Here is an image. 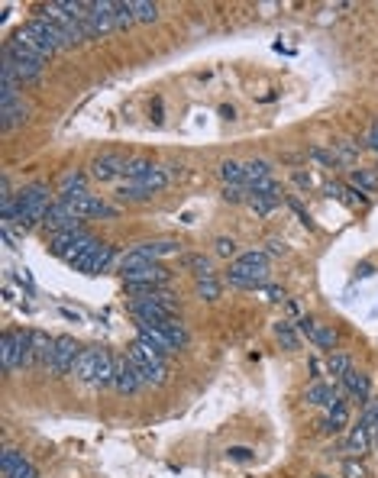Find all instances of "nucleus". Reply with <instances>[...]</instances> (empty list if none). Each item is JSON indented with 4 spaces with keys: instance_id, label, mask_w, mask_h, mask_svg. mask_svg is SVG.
Listing matches in <instances>:
<instances>
[{
    "instance_id": "obj_1",
    "label": "nucleus",
    "mask_w": 378,
    "mask_h": 478,
    "mask_svg": "<svg viewBox=\"0 0 378 478\" xmlns=\"http://www.w3.org/2000/svg\"><path fill=\"white\" fill-rule=\"evenodd\" d=\"M52 191H49V185H29V188H23L17 194V210H13V223L19 226V230H29V226H36L46 220L49 207H52Z\"/></svg>"
},
{
    "instance_id": "obj_2",
    "label": "nucleus",
    "mask_w": 378,
    "mask_h": 478,
    "mask_svg": "<svg viewBox=\"0 0 378 478\" xmlns=\"http://www.w3.org/2000/svg\"><path fill=\"white\" fill-rule=\"evenodd\" d=\"M268 278V255L265 253H243L237 262L230 265V284L233 288H249L259 291Z\"/></svg>"
},
{
    "instance_id": "obj_3",
    "label": "nucleus",
    "mask_w": 378,
    "mask_h": 478,
    "mask_svg": "<svg viewBox=\"0 0 378 478\" xmlns=\"http://www.w3.org/2000/svg\"><path fill=\"white\" fill-rule=\"evenodd\" d=\"M0 366L3 372L29 368V330H7L0 336Z\"/></svg>"
},
{
    "instance_id": "obj_4",
    "label": "nucleus",
    "mask_w": 378,
    "mask_h": 478,
    "mask_svg": "<svg viewBox=\"0 0 378 478\" xmlns=\"http://www.w3.org/2000/svg\"><path fill=\"white\" fill-rule=\"evenodd\" d=\"M97 239L87 230H81V226H75V230H65V233H55L52 236V255H58V259H65V262H75V259H81V255L94 246Z\"/></svg>"
},
{
    "instance_id": "obj_5",
    "label": "nucleus",
    "mask_w": 378,
    "mask_h": 478,
    "mask_svg": "<svg viewBox=\"0 0 378 478\" xmlns=\"http://www.w3.org/2000/svg\"><path fill=\"white\" fill-rule=\"evenodd\" d=\"M123 275V284L130 294H139V291H149V288H162V284L169 282V268L159 262H142L136 265V268H130V272H120Z\"/></svg>"
},
{
    "instance_id": "obj_6",
    "label": "nucleus",
    "mask_w": 378,
    "mask_h": 478,
    "mask_svg": "<svg viewBox=\"0 0 378 478\" xmlns=\"http://www.w3.org/2000/svg\"><path fill=\"white\" fill-rule=\"evenodd\" d=\"M3 56L13 62V71H17V81L19 85H26V81H36L39 75H42V58H36L33 52H26V49H19L17 42H7V49H3Z\"/></svg>"
},
{
    "instance_id": "obj_7",
    "label": "nucleus",
    "mask_w": 378,
    "mask_h": 478,
    "mask_svg": "<svg viewBox=\"0 0 378 478\" xmlns=\"http://www.w3.org/2000/svg\"><path fill=\"white\" fill-rule=\"evenodd\" d=\"M114 259H117L114 246L94 243L85 255H81V259H75V262H71V268H75V272H81V275H101V272H107V268L114 265Z\"/></svg>"
},
{
    "instance_id": "obj_8",
    "label": "nucleus",
    "mask_w": 378,
    "mask_h": 478,
    "mask_svg": "<svg viewBox=\"0 0 378 478\" xmlns=\"http://www.w3.org/2000/svg\"><path fill=\"white\" fill-rule=\"evenodd\" d=\"M114 0H94L91 3V17L81 23L85 26V39H101V36H107L110 29H117L114 26Z\"/></svg>"
},
{
    "instance_id": "obj_9",
    "label": "nucleus",
    "mask_w": 378,
    "mask_h": 478,
    "mask_svg": "<svg viewBox=\"0 0 378 478\" xmlns=\"http://www.w3.org/2000/svg\"><path fill=\"white\" fill-rule=\"evenodd\" d=\"M81 356V346L75 343V336H58L55 339V349H52V362H49V375H68L75 372V362Z\"/></svg>"
},
{
    "instance_id": "obj_10",
    "label": "nucleus",
    "mask_w": 378,
    "mask_h": 478,
    "mask_svg": "<svg viewBox=\"0 0 378 478\" xmlns=\"http://www.w3.org/2000/svg\"><path fill=\"white\" fill-rule=\"evenodd\" d=\"M126 307H130V314L136 320H142V323H162V320L171 317V307L159 304V300L149 298V294H132V300Z\"/></svg>"
},
{
    "instance_id": "obj_11",
    "label": "nucleus",
    "mask_w": 378,
    "mask_h": 478,
    "mask_svg": "<svg viewBox=\"0 0 378 478\" xmlns=\"http://www.w3.org/2000/svg\"><path fill=\"white\" fill-rule=\"evenodd\" d=\"M42 17L52 19V23H55V26L62 29V33H65L75 46H78V42H85V26H81V23H78V19L71 17L65 7H62V3H46V7H42Z\"/></svg>"
},
{
    "instance_id": "obj_12",
    "label": "nucleus",
    "mask_w": 378,
    "mask_h": 478,
    "mask_svg": "<svg viewBox=\"0 0 378 478\" xmlns=\"http://www.w3.org/2000/svg\"><path fill=\"white\" fill-rule=\"evenodd\" d=\"M126 165H130V159L117 155V152H104V155H97V159L91 162V178L117 181L120 175H126Z\"/></svg>"
},
{
    "instance_id": "obj_13",
    "label": "nucleus",
    "mask_w": 378,
    "mask_h": 478,
    "mask_svg": "<svg viewBox=\"0 0 378 478\" xmlns=\"http://www.w3.org/2000/svg\"><path fill=\"white\" fill-rule=\"evenodd\" d=\"M78 220H81V216L68 207V200H55V204L49 207V214H46V220H42V226L52 230V236H55V233H65V230H75Z\"/></svg>"
},
{
    "instance_id": "obj_14",
    "label": "nucleus",
    "mask_w": 378,
    "mask_h": 478,
    "mask_svg": "<svg viewBox=\"0 0 378 478\" xmlns=\"http://www.w3.org/2000/svg\"><path fill=\"white\" fill-rule=\"evenodd\" d=\"M298 330H301L304 336L311 339L313 346H320V349H336V343H340V333L333 327H323V323H317V320H311V317H304V320H298Z\"/></svg>"
},
{
    "instance_id": "obj_15",
    "label": "nucleus",
    "mask_w": 378,
    "mask_h": 478,
    "mask_svg": "<svg viewBox=\"0 0 378 478\" xmlns=\"http://www.w3.org/2000/svg\"><path fill=\"white\" fill-rule=\"evenodd\" d=\"M52 349H55V339H49V333L29 330V368H49Z\"/></svg>"
},
{
    "instance_id": "obj_16",
    "label": "nucleus",
    "mask_w": 378,
    "mask_h": 478,
    "mask_svg": "<svg viewBox=\"0 0 378 478\" xmlns=\"http://www.w3.org/2000/svg\"><path fill=\"white\" fill-rule=\"evenodd\" d=\"M126 359H130L136 368H149V366H162L165 362V352L159 346H152L149 339H136L130 349H126Z\"/></svg>"
},
{
    "instance_id": "obj_17",
    "label": "nucleus",
    "mask_w": 378,
    "mask_h": 478,
    "mask_svg": "<svg viewBox=\"0 0 378 478\" xmlns=\"http://www.w3.org/2000/svg\"><path fill=\"white\" fill-rule=\"evenodd\" d=\"M68 207H71V210H75L81 220H85V216H114L117 214L114 207H107L101 197H97V194H87V191H85V194L68 197Z\"/></svg>"
},
{
    "instance_id": "obj_18",
    "label": "nucleus",
    "mask_w": 378,
    "mask_h": 478,
    "mask_svg": "<svg viewBox=\"0 0 378 478\" xmlns=\"http://www.w3.org/2000/svg\"><path fill=\"white\" fill-rule=\"evenodd\" d=\"M26 26L33 29L36 36H42V39H46V42H49V46H52V49H71V46H75V42H71V39H68L65 33H62V29H58L55 23H52V19H46V17L29 19Z\"/></svg>"
},
{
    "instance_id": "obj_19",
    "label": "nucleus",
    "mask_w": 378,
    "mask_h": 478,
    "mask_svg": "<svg viewBox=\"0 0 378 478\" xmlns=\"http://www.w3.org/2000/svg\"><path fill=\"white\" fill-rule=\"evenodd\" d=\"M10 42H17L19 49H26V52H33V56L42 58V62H46V58L52 56V52H58V49H52L42 36H36V33H33L29 26H19L17 33H13V39H10Z\"/></svg>"
},
{
    "instance_id": "obj_20",
    "label": "nucleus",
    "mask_w": 378,
    "mask_h": 478,
    "mask_svg": "<svg viewBox=\"0 0 378 478\" xmlns=\"http://www.w3.org/2000/svg\"><path fill=\"white\" fill-rule=\"evenodd\" d=\"M307 404H317V407H340V404H346L343 401V394H340V388H333V384H323V382H313L311 388H307Z\"/></svg>"
},
{
    "instance_id": "obj_21",
    "label": "nucleus",
    "mask_w": 378,
    "mask_h": 478,
    "mask_svg": "<svg viewBox=\"0 0 378 478\" xmlns=\"http://www.w3.org/2000/svg\"><path fill=\"white\" fill-rule=\"evenodd\" d=\"M101 356H104V349L101 346L81 349V356H78V362H75V378H81V382H94L97 366H101Z\"/></svg>"
},
{
    "instance_id": "obj_22",
    "label": "nucleus",
    "mask_w": 378,
    "mask_h": 478,
    "mask_svg": "<svg viewBox=\"0 0 378 478\" xmlns=\"http://www.w3.org/2000/svg\"><path fill=\"white\" fill-rule=\"evenodd\" d=\"M136 253L149 262H159V259H169V255H178L181 253V243L178 239H155V243H139Z\"/></svg>"
},
{
    "instance_id": "obj_23",
    "label": "nucleus",
    "mask_w": 378,
    "mask_h": 478,
    "mask_svg": "<svg viewBox=\"0 0 378 478\" xmlns=\"http://www.w3.org/2000/svg\"><path fill=\"white\" fill-rule=\"evenodd\" d=\"M142 384V378H139V368L132 366L130 359H123V362H117V378H114V388L120 394H132L136 388Z\"/></svg>"
},
{
    "instance_id": "obj_24",
    "label": "nucleus",
    "mask_w": 378,
    "mask_h": 478,
    "mask_svg": "<svg viewBox=\"0 0 378 478\" xmlns=\"http://www.w3.org/2000/svg\"><path fill=\"white\" fill-rule=\"evenodd\" d=\"M0 126L3 130H13V126H19V123H26L29 120V103H23V101H13V103H7V107H0Z\"/></svg>"
},
{
    "instance_id": "obj_25",
    "label": "nucleus",
    "mask_w": 378,
    "mask_h": 478,
    "mask_svg": "<svg viewBox=\"0 0 378 478\" xmlns=\"http://www.w3.org/2000/svg\"><path fill=\"white\" fill-rule=\"evenodd\" d=\"M85 171H65L62 175V181H58V194H62V200H68V197H75V194H85Z\"/></svg>"
},
{
    "instance_id": "obj_26",
    "label": "nucleus",
    "mask_w": 378,
    "mask_h": 478,
    "mask_svg": "<svg viewBox=\"0 0 378 478\" xmlns=\"http://www.w3.org/2000/svg\"><path fill=\"white\" fill-rule=\"evenodd\" d=\"M159 327H162V333H165V336H169L171 349H184V346H188V330H184V323H181L178 317H169V320H162Z\"/></svg>"
},
{
    "instance_id": "obj_27",
    "label": "nucleus",
    "mask_w": 378,
    "mask_h": 478,
    "mask_svg": "<svg viewBox=\"0 0 378 478\" xmlns=\"http://www.w3.org/2000/svg\"><path fill=\"white\" fill-rule=\"evenodd\" d=\"M340 382H343V388H346L352 398H359V401H366V398H369V375H362V372H356V368H352V372H346Z\"/></svg>"
},
{
    "instance_id": "obj_28",
    "label": "nucleus",
    "mask_w": 378,
    "mask_h": 478,
    "mask_svg": "<svg viewBox=\"0 0 378 478\" xmlns=\"http://www.w3.org/2000/svg\"><path fill=\"white\" fill-rule=\"evenodd\" d=\"M114 378H117V362H114V356L104 349V356H101V366H97V375H94V382L91 384H97V388H107V384H114Z\"/></svg>"
},
{
    "instance_id": "obj_29",
    "label": "nucleus",
    "mask_w": 378,
    "mask_h": 478,
    "mask_svg": "<svg viewBox=\"0 0 378 478\" xmlns=\"http://www.w3.org/2000/svg\"><path fill=\"white\" fill-rule=\"evenodd\" d=\"M327 191H330V197H336V200H343V204H350V207H362L369 197L362 194V191H356L350 185V188H343V185H327Z\"/></svg>"
},
{
    "instance_id": "obj_30",
    "label": "nucleus",
    "mask_w": 378,
    "mask_h": 478,
    "mask_svg": "<svg viewBox=\"0 0 378 478\" xmlns=\"http://www.w3.org/2000/svg\"><path fill=\"white\" fill-rule=\"evenodd\" d=\"M350 185L356 191H362V194H366V191H378V175L375 171H369V169H352L350 171Z\"/></svg>"
},
{
    "instance_id": "obj_31",
    "label": "nucleus",
    "mask_w": 378,
    "mask_h": 478,
    "mask_svg": "<svg viewBox=\"0 0 378 478\" xmlns=\"http://www.w3.org/2000/svg\"><path fill=\"white\" fill-rule=\"evenodd\" d=\"M275 336H278V343H282L288 352L301 349V336H298V330H294L291 323H284V320H278V323H275Z\"/></svg>"
},
{
    "instance_id": "obj_32",
    "label": "nucleus",
    "mask_w": 378,
    "mask_h": 478,
    "mask_svg": "<svg viewBox=\"0 0 378 478\" xmlns=\"http://www.w3.org/2000/svg\"><path fill=\"white\" fill-rule=\"evenodd\" d=\"M346 420H350V411H346V404H340V407H330L327 411V417H323V433H336L346 427Z\"/></svg>"
},
{
    "instance_id": "obj_33",
    "label": "nucleus",
    "mask_w": 378,
    "mask_h": 478,
    "mask_svg": "<svg viewBox=\"0 0 378 478\" xmlns=\"http://www.w3.org/2000/svg\"><path fill=\"white\" fill-rule=\"evenodd\" d=\"M220 178L227 181V185L246 188V165H239V162H223V165H220Z\"/></svg>"
},
{
    "instance_id": "obj_34",
    "label": "nucleus",
    "mask_w": 378,
    "mask_h": 478,
    "mask_svg": "<svg viewBox=\"0 0 378 478\" xmlns=\"http://www.w3.org/2000/svg\"><path fill=\"white\" fill-rule=\"evenodd\" d=\"M130 10L136 23H155L159 19V7L149 3V0H130Z\"/></svg>"
},
{
    "instance_id": "obj_35",
    "label": "nucleus",
    "mask_w": 378,
    "mask_h": 478,
    "mask_svg": "<svg viewBox=\"0 0 378 478\" xmlns=\"http://www.w3.org/2000/svg\"><path fill=\"white\" fill-rule=\"evenodd\" d=\"M139 185L146 188V194H155V191L169 188V171H165V169H152L146 178H139Z\"/></svg>"
},
{
    "instance_id": "obj_36",
    "label": "nucleus",
    "mask_w": 378,
    "mask_h": 478,
    "mask_svg": "<svg viewBox=\"0 0 378 478\" xmlns=\"http://www.w3.org/2000/svg\"><path fill=\"white\" fill-rule=\"evenodd\" d=\"M327 372L336 378H343L346 372H352V362L350 356H340V352H330V359H327Z\"/></svg>"
},
{
    "instance_id": "obj_37",
    "label": "nucleus",
    "mask_w": 378,
    "mask_h": 478,
    "mask_svg": "<svg viewBox=\"0 0 378 478\" xmlns=\"http://www.w3.org/2000/svg\"><path fill=\"white\" fill-rule=\"evenodd\" d=\"M117 197H120V200H146V188H142L139 181H126V185H120V188H117Z\"/></svg>"
},
{
    "instance_id": "obj_38",
    "label": "nucleus",
    "mask_w": 378,
    "mask_h": 478,
    "mask_svg": "<svg viewBox=\"0 0 378 478\" xmlns=\"http://www.w3.org/2000/svg\"><path fill=\"white\" fill-rule=\"evenodd\" d=\"M246 204L252 207L255 214H272L275 210V204H278V200H275V197H265V194H252V191H249V197H246Z\"/></svg>"
},
{
    "instance_id": "obj_39",
    "label": "nucleus",
    "mask_w": 378,
    "mask_h": 478,
    "mask_svg": "<svg viewBox=\"0 0 378 478\" xmlns=\"http://www.w3.org/2000/svg\"><path fill=\"white\" fill-rule=\"evenodd\" d=\"M194 291H198V298H200V300H217L223 288H220L217 278H204V282L194 284Z\"/></svg>"
},
{
    "instance_id": "obj_40",
    "label": "nucleus",
    "mask_w": 378,
    "mask_h": 478,
    "mask_svg": "<svg viewBox=\"0 0 378 478\" xmlns=\"http://www.w3.org/2000/svg\"><path fill=\"white\" fill-rule=\"evenodd\" d=\"M152 169H155V165H152L149 159H130V165H126V178L139 181V178H146Z\"/></svg>"
},
{
    "instance_id": "obj_41",
    "label": "nucleus",
    "mask_w": 378,
    "mask_h": 478,
    "mask_svg": "<svg viewBox=\"0 0 378 478\" xmlns=\"http://www.w3.org/2000/svg\"><path fill=\"white\" fill-rule=\"evenodd\" d=\"M268 162H262V159H255V162H249L246 165V185L252 188L255 181H262V178H268Z\"/></svg>"
},
{
    "instance_id": "obj_42",
    "label": "nucleus",
    "mask_w": 378,
    "mask_h": 478,
    "mask_svg": "<svg viewBox=\"0 0 378 478\" xmlns=\"http://www.w3.org/2000/svg\"><path fill=\"white\" fill-rule=\"evenodd\" d=\"M136 19H132V10H130V3H117L114 7V26L117 29H130Z\"/></svg>"
},
{
    "instance_id": "obj_43",
    "label": "nucleus",
    "mask_w": 378,
    "mask_h": 478,
    "mask_svg": "<svg viewBox=\"0 0 378 478\" xmlns=\"http://www.w3.org/2000/svg\"><path fill=\"white\" fill-rule=\"evenodd\" d=\"M343 478H369V469L359 459H346L343 462Z\"/></svg>"
},
{
    "instance_id": "obj_44",
    "label": "nucleus",
    "mask_w": 378,
    "mask_h": 478,
    "mask_svg": "<svg viewBox=\"0 0 378 478\" xmlns=\"http://www.w3.org/2000/svg\"><path fill=\"white\" fill-rule=\"evenodd\" d=\"M191 268L198 272V282H204V278H214V268H210V262L204 259V255H194V259H188Z\"/></svg>"
},
{
    "instance_id": "obj_45",
    "label": "nucleus",
    "mask_w": 378,
    "mask_h": 478,
    "mask_svg": "<svg viewBox=\"0 0 378 478\" xmlns=\"http://www.w3.org/2000/svg\"><path fill=\"white\" fill-rule=\"evenodd\" d=\"M19 462H23V452H17V450H3V462H0V466H3V478H7L10 472L17 469Z\"/></svg>"
},
{
    "instance_id": "obj_46",
    "label": "nucleus",
    "mask_w": 378,
    "mask_h": 478,
    "mask_svg": "<svg viewBox=\"0 0 378 478\" xmlns=\"http://www.w3.org/2000/svg\"><path fill=\"white\" fill-rule=\"evenodd\" d=\"M214 249H217V255L230 259V255H237V239H230V236H220L217 243H214Z\"/></svg>"
},
{
    "instance_id": "obj_47",
    "label": "nucleus",
    "mask_w": 378,
    "mask_h": 478,
    "mask_svg": "<svg viewBox=\"0 0 378 478\" xmlns=\"http://www.w3.org/2000/svg\"><path fill=\"white\" fill-rule=\"evenodd\" d=\"M7 478H39V475H36V469H33V462H29V459H23V462H19V466H17V469L10 472Z\"/></svg>"
},
{
    "instance_id": "obj_48",
    "label": "nucleus",
    "mask_w": 378,
    "mask_h": 478,
    "mask_svg": "<svg viewBox=\"0 0 378 478\" xmlns=\"http://www.w3.org/2000/svg\"><path fill=\"white\" fill-rule=\"evenodd\" d=\"M259 294H262L265 300H272V304H282V300H284V291L275 288V284H262V288H259Z\"/></svg>"
},
{
    "instance_id": "obj_49",
    "label": "nucleus",
    "mask_w": 378,
    "mask_h": 478,
    "mask_svg": "<svg viewBox=\"0 0 378 478\" xmlns=\"http://www.w3.org/2000/svg\"><path fill=\"white\" fill-rule=\"evenodd\" d=\"M223 197H227L230 204H243L249 194H243V188H237V185H227V188H223Z\"/></svg>"
},
{
    "instance_id": "obj_50",
    "label": "nucleus",
    "mask_w": 378,
    "mask_h": 478,
    "mask_svg": "<svg viewBox=\"0 0 378 478\" xmlns=\"http://www.w3.org/2000/svg\"><path fill=\"white\" fill-rule=\"evenodd\" d=\"M268 253H272V255H284V253H288V246H284L282 239H268Z\"/></svg>"
},
{
    "instance_id": "obj_51",
    "label": "nucleus",
    "mask_w": 378,
    "mask_h": 478,
    "mask_svg": "<svg viewBox=\"0 0 378 478\" xmlns=\"http://www.w3.org/2000/svg\"><path fill=\"white\" fill-rule=\"evenodd\" d=\"M369 146L372 149H378V120L372 123V130H369Z\"/></svg>"
},
{
    "instance_id": "obj_52",
    "label": "nucleus",
    "mask_w": 378,
    "mask_h": 478,
    "mask_svg": "<svg viewBox=\"0 0 378 478\" xmlns=\"http://www.w3.org/2000/svg\"><path fill=\"white\" fill-rule=\"evenodd\" d=\"M230 456H233V459H249V450H243V446H237V450H230Z\"/></svg>"
},
{
    "instance_id": "obj_53",
    "label": "nucleus",
    "mask_w": 378,
    "mask_h": 478,
    "mask_svg": "<svg viewBox=\"0 0 378 478\" xmlns=\"http://www.w3.org/2000/svg\"><path fill=\"white\" fill-rule=\"evenodd\" d=\"M294 181H298V185H301V188H311V178H307V175H304V171H298V175H294Z\"/></svg>"
},
{
    "instance_id": "obj_54",
    "label": "nucleus",
    "mask_w": 378,
    "mask_h": 478,
    "mask_svg": "<svg viewBox=\"0 0 378 478\" xmlns=\"http://www.w3.org/2000/svg\"><path fill=\"white\" fill-rule=\"evenodd\" d=\"M313 478H330V475H313Z\"/></svg>"
}]
</instances>
